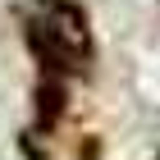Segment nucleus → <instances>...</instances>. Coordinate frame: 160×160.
<instances>
[{"label": "nucleus", "mask_w": 160, "mask_h": 160, "mask_svg": "<svg viewBox=\"0 0 160 160\" xmlns=\"http://www.w3.org/2000/svg\"><path fill=\"white\" fill-rule=\"evenodd\" d=\"M64 114H69V87H64V78L41 73V82H37V123L55 128Z\"/></svg>", "instance_id": "obj_3"}, {"label": "nucleus", "mask_w": 160, "mask_h": 160, "mask_svg": "<svg viewBox=\"0 0 160 160\" xmlns=\"http://www.w3.org/2000/svg\"><path fill=\"white\" fill-rule=\"evenodd\" d=\"M18 147L28 151V160H46V151H41L37 142H32V133H18Z\"/></svg>", "instance_id": "obj_4"}, {"label": "nucleus", "mask_w": 160, "mask_h": 160, "mask_svg": "<svg viewBox=\"0 0 160 160\" xmlns=\"http://www.w3.org/2000/svg\"><path fill=\"white\" fill-rule=\"evenodd\" d=\"M46 23H50V32H55V37L64 41V50L73 55L78 73H87V69H92V60H96L87 9L78 5V0H46Z\"/></svg>", "instance_id": "obj_1"}, {"label": "nucleus", "mask_w": 160, "mask_h": 160, "mask_svg": "<svg viewBox=\"0 0 160 160\" xmlns=\"http://www.w3.org/2000/svg\"><path fill=\"white\" fill-rule=\"evenodd\" d=\"M23 41H28V50L37 55L41 73H55V78L78 73L73 55H69V50H64V41L50 32V23H46V18H32V14H28V18H23Z\"/></svg>", "instance_id": "obj_2"}]
</instances>
